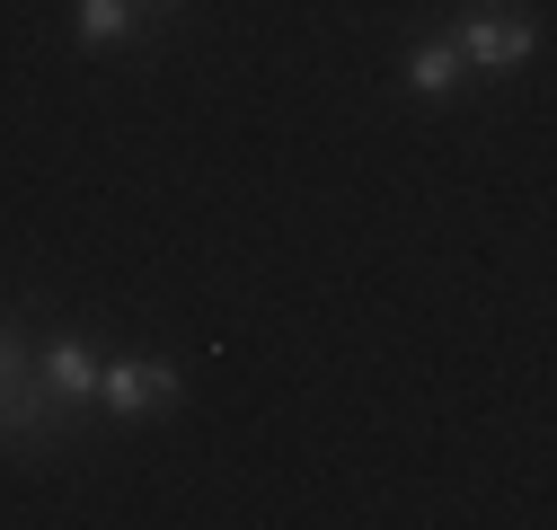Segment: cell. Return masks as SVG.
<instances>
[{
	"label": "cell",
	"mask_w": 557,
	"mask_h": 530,
	"mask_svg": "<svg viewBox=\"0 0 557 530\" xmlns=\"http://www.w3.org/2000/svg\"><path fill=\"white\" fill-rule=\"evenodd\" d=\"M451 53H460V72H522V62L540 53V27H531V10L478 0V10L451 27Z\"/></svg>",
	"instance_id": "cell-1"
},
{
	"label": "cell",
	"mask_w": 557,
	"mask_h": 530,
	"mask_svg": "<svg viewBox=\"0 0 557 530\" xmlns=\"http://www.w3.org/2000/svg\"><path fill=\"white\" fill-rule=\"evenodd\" d=\"M98 407L124 416V425H143V416L177 407V371L151 363V354H115V363H98Z\"/></svg>",
	"instance_id": "cell-2"
},
{
	"label": "cell",
	"mask_w": 557,
	"mask_h": 530,
	"mask_svg": "<svg viewBox=\"0 0 557 530\" xmlns=\"http://www.w3.org/2000/svg\"><path fill=\"white\" fill-rule=\"evenodd\" d=\"M62 416H72V407L36 380V363L0 389V442H18V451H53V442H62Z\"/></svg>",
	"instance_id": "cell-3"
},
{
	"label": "cell",
	"mask_w": 557,
	"mask_h": 530,
	"mask_svg": "<svg viewBox=\"0 0 557 530\" xmlns=\"http://www.w3.org/2000/svg\"><path fill=\"white\" fill-rule=\"evenodd\" d=\"M98 345H81V337H53L45 354H36V380L62 398V407H89V398H98Z\"/></svg>",
	"instance_id": "cell-4"
},
{
	"label": "cell",
	"mask_w": 557,
	"mask_h": 530,
	"mask_svg": "<svg viewBox=\"0 0 557 530\" xmlns=\"http://www.w3.org/2000/svg\"><path fill=\"white\" fill-rule=\"evenodd\" d=\"M451 80H460L451 36H434V45H416V53H407V89H416V98H451Z\"/></svg>",
	"instance_id": "cell-5"
},
{
	"label": "cell",
	"mask_w": 557,
	"mask_h": 530,
	"mask_svg": "<svg viewBox=\"0 0 557 530\" xmlns=\"http://www.w3.org/2000/svg\"><path fill=\"white\" fill-rule=\"evenodd\" d=\"M72 27H81V45H124L133 36V0H72Z\"/></svg>",
	"instance_id": "cell-6"
},
{
	"label": "cell",
	"mask_w": 557,
	"mask_h": 530,
	"mask_svg": "<svg viewBox=\"0 0 557 530\" xmlns=\"http://www.w3.org/2000/svg\"><path fill=\"white\" fill-rule=\"evenodd\" d=\"M18 371H27V354H18V337H10V327H0V389H10Z\"/></svg>",
	"instance_id": "cell-7"
}]
</instances>
